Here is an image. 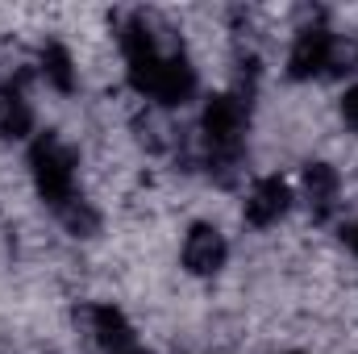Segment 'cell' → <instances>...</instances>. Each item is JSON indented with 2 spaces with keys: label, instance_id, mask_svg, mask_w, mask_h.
Instances as JSON below:
<instances>
[{
  "label": "cell",
  "instance_id": "obj_1",
  "mask_svg": "<svg viewBox=\"0 0 358 354\" xmlns=\"http://www.w3.org/2000/svg\"><path fill=\"white\" fill-rule=\"evenodd\" d=\"M129 84L159 104H183L196 92V71L179 55H150L129 63Z\"/></svg>",
  "mask_w": 358,
  "mask_h": 354
},
{
  "label": "cell",
  "instance_id": "obj_2",
  "mask_svg": "<svg viewBox=\"0 0 358 354\" xmlns=\"http://www.w3.org/2000/svg\"><path fill=\"white\" fill-rule=\"evenodd\" d=\"M29 171L38 183V196L50 200L55 208L63 200H71V183H76V155L55 138V134H38L34 146H29Z\"/></svg>",
  "mask_w": 358,
  "mask_h": 354
},
{
  "label": "cell",
  "instance_id": "obj_3",
  "mask_svg": "<svg viewBox=\"0 0 358 354\" xmlns=\"http://www.w3.org/2000/svg\"><path fill=\"white\" fill-rule=\"evenodd\" d=\"M200 125H204V138H208L213 155H238V142H242V129H246V104L229 92H217V96H208Z\"/></svg>",
  "mask_w": 358,
  "mask_h": 354
},
{
  "label": "cell",
  "instance_id": "obj_4",
  "mask_svg": "<svg viewBox=\"0 0 358 354\" xmlns=\"http://www.w3.org/2000/svg\"><path fill=\"white\" fill-rule=\"evenodd\" d=\"M334 55H338V38L325 29V25H304L292 42V55H287V76L292 80H313L321 76L325 67H334Z\"/></svg>",
  "mask_w": 358,
  "mask_h": 354
},
{
  "label": "cell",
  "instance_id": "obj_5",
  "mask_svg": "<svg viewBox=\"0 0 358 354\" xmlns=\"http://www.w3.org/2000/svg\"><path fill=\"white\" fill-rule=\"evenodd\" d=\"M225 255H229V246H225L217 225H192L187 229V238H183V267L192 275H217L225 267Z\"/></svg>",
  "mask_w": 358,
  "mask_h": 354
},
{
  "label": "cell",
  "instance_id": "obj_6",
  "mask_svg": "<svg viewBox=\"0 0 358 354\" xmlns=\"http://www.w3.org/2000/svg\"><path fill=\"white\" fill-rule=\"evenodd\" d=\"M287 204H292V187L279 176H267V179H259L250 187V196H246V221L255 229H267V225H275L287 213Z\"/></svg>",
  "mask_w": 358,
  "mask_h": 354
},
{
  "label": "cell",
  "instance_id": "obj_7",
  "mask_svg": "<svg viewBox=\"0 0 358 354\" xmlns=\"http://www.w3.org/2000/svg\"><path fill=\"white\" fill-rule=\"evenodd\" d=\"M338 192H342V176L329 163H308L304 167V200H308L313 217H329L334 204H338Z\"/></svg>",
  "mask_w": 358,
  "mask_h": 354
},
{
  "label": "cell",
  "instance_id": "obj_8",
  "mask_svg": "<svg viewBox=\"0 0 358 354\" xmlns=\"http://www.w3.org/2000/svg\"><path fill=\"white\" fill-rule=\"evenodd\" d=\"M88 325H92V338H96L108 354L121 351V346H134V330H129V321L121 317V309H113V304L88 309Z\"/></svg>",
  "mask_w": 358,
  "mask_h": 354
},
{
  "label": "cell",
  "instance_id": "obj_9",
  "mask_svg": "<svg viewBox=\"0 0 358 354\" xmlns=\"http://www.w3.org/2000/svg\"><path fill=\"white\" fill-rule=\"evenodd\" d=\"M29 129H34V108L13 84H4L0 88V138L21 142V138H29Z\"/></svg>",
  "mask_w": 358,
  "mask_h": 354
},
{
  "label": "cell",
  "instance_id": "obj_10",
  "mask_svg": "<svg viewBox=\"0 0 358 354\" xmlns=\"http://www.w3.org/2000/svg\"><path fill=\"white\" fill-rule=\"evenodd\" d=\"M38 67H42L46 84H50L55 92H63V96H71V92H76V59H71V50H67V46L46 42V46H42V55H38Z\"/></svg>",
  "mask_w": 358,
  "mask_h": 354
},
{
  "label": "cell",
  "instance_id": "obj_11",
  "mask_svg": "<svg viewBox=\"0 0 358 354\" xmlns=\"http://www.w3.org/2000/svg\"><path fill=\"white\" fill-rule=\"evenodd\" d=\"M59 221H63V225H67V234H76V238H92V234L100 229V213L92 208L84 196L63 200V204H59Z\"/></svg>",
  "mask_w": 358,
  "mask_h": 354
},
{
  "label": "cell",
  "instance_id": "obj_12",
  "mask_svg": "<svg viewBox=\"0 0 358 354\" xmlns=\"http://www.w3.org/2000/svg\"><path fill=\"white\" fill-rule=\"evenodd\" d=\"M342 121H346L350 129H358V84L346 88V96H342Z\"/></svg>",
  "mask_w": 358,
  "mask_h": 354
},
{
  "label": "cell",
  "instance_id": "obj_13",
  "mask_svg": "<svg viewBox=\"0 0 358 354\" xmlns=\"http://www.w3.org/2000/svg\"><path fill=\"white\" fill-rule=\"evenodd\" d=\"M113 354H150L146 346H121V351H113Z\"/></svg>",
  "mask_w": 358,
  "mask_h": 354
},
{
  "label": "cell",
  "instance_id": "obj_14",
  "mask_svg": "<svg viewBox=\"0 0 358 354\" xmlns=\"http://www.w3.org/2000/svg\"><path fill=\"white\" fill-rule=\"evenodd\" d=\"M346 238H350V246H355V255H358V225L350 229V234H346Z\"/></svg>",
  "mask_w": 358,
  "mask_h": 354
}]
</instances>
